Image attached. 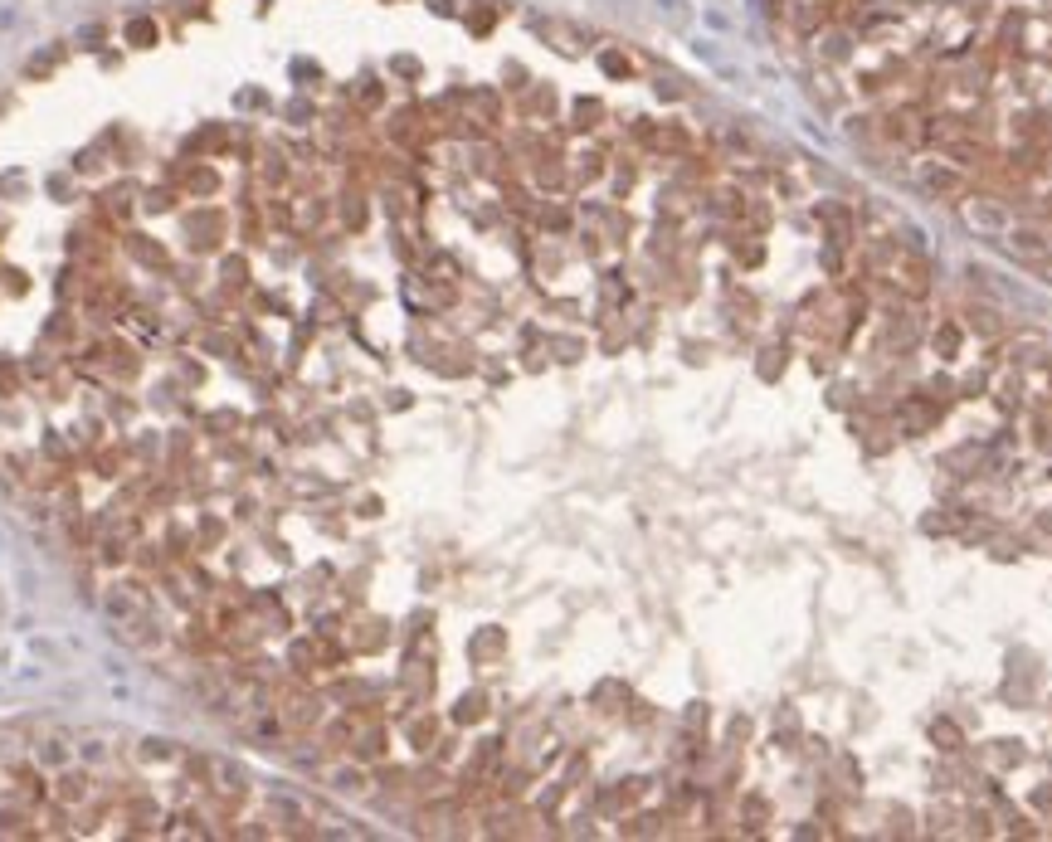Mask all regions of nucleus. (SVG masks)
<instances>
[{
	"label": "nucleus",
	"instance_id": "1",
	"mask_svg": "<svg viewBox=\"0 0 1052 842\" xmlns=\"http://www.w3.org/2000/svg\"><path fill=\"white\" fill-rule=\"evenodd\" d=\"M819 54L829 59V64H843V59H853V34L839 30V25L823 30V34H819Z\"/></svg>",
	"mask_w": 1052,
	"mask_h": 842
},
{
	"label": "nucleus",
	"instance_id": "4",
	"mask_svg": "<svg viewBox=\"0 0 1052 842\" xmlns=\"http://www.w3.org/2000/svg\"><path fill=\"white\" fill-rule=\"evenodd\" d=\"M1043 20H1052V0H1047V5H1043Z\"/></svg>",
	"mask_w": 1052,
	"mask_h": 842
},
{
	"label": "nucleus",
	"instance_id": "3",
	"mask_svg": "<svg viewBox=\"0 0 1052 842\" xmlns=\"http://www.w3.org/2000/svg\"><path fill=\"white\" fill-rule=\"evenodd\" d=\"M1013 249H1023V254H1043V234H1038V230H1019V234H1013Z\"/></svg>",
	"mask_w": 1052,
	"mask_h": 842
},
{
	"label": "nucleus",
	"instance_id": "2",
	"mask_svg": "<svg viewBox=\"0 0 1052 842\" xmlns=\"http://www.w3.org/2000/svg\"><path fill=\"white\" fill-rule=\"evenodd\" d=\"M127 40H132V50H151V44H157V25H151V20H132Z\"/></svg>",
	"mask_w": 1052,
	"mask_h": 842
}]
</instances>
